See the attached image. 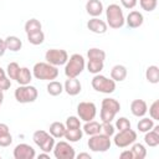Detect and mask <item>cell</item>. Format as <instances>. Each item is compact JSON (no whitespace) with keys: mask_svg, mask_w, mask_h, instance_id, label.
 <instances>
[{"mask_svg":"<svg viewBox=\"0 0 159 159\" xmlns=\"http://www.w3.org/2000/svg\"><path fill=\"white\" fill-rule=\"evenodd\" d=\"M32 76L36 80L41 81H52L58 76V70L56 66L50 65L48 62H37L32 68Z\"/></svg>","mask_w":159,"mask_h":159,"instance_id":"obj_1","label":"cell"},{"mask_svg":"<svg viewBox=\"0 0 159 159\" xmlns=\"http://www.w3.org/2000/svg\"><path fill=\"white\" fill-rule=\"evenodd\" d=\"M84 66H86V62H84V58L82 55L80 53H73L68 60L67 62L65 63V75L67 78H75V77H78L82 71L84 70Z\"/></svg>","mask_w":159,"mask_h":159,"instance_id":"obj_2","label":"cell"},{"mask_svg":"<svg viewBox=\"0 0 159 159\" xmlns=\"http://www.w3.org/2000/svg\"><path fill=\"white\" fill-rule=\"evenodd\" d=\"M106 17H107V25L112 29H120L125 22L123 10L118 4L108 5L106 10Z\"/></svg>","mask_w":159,"mask_h":159,"instance_id":"obj_3","label":"cell"},{"mask_svg":"<svg viewBox=\"0 0 159 159\" xmlns=\"http://www.w3.org/2000/svg\"><path fill=\"white\" fill-rule=\"evenodd\" d=\"M120 111V103L114 98H104L101 104L99 117L102 122H112L116 114Z\"/></svg>","mask_w":159,"mask_h":159,"instance_id":"obj_4","label":"cell"},{"mask_svg":"<svg viewBox=\"0 0 159 159\" xmlns=\"http://www.w3.org/2000/svg\"><path fill=\"white\" fill-rule=\"evenodd\" d=\"M91 84H92V88L94 91L101 92V93H106V94L113 93L116 89V82L112 78H108V77L99 75V73L94 75V77L91 81Z\"/></svg>","mask_w":159,"mask_h":159,"instance_id":"obj_5","label":"cell"},{"mask_svg":"<svg viewBox=\"0 0 159 159\" xmlns=\"http://www.w3.org/2000/svg\"><path fill=\"white\" fill-rule=\"evenodd\" d=\"M14 96L19 103H32L37 99L39 92H37L36 87H34L31 84H22L15 89Z\"/></svg>","mask_w":159,"mask_h":159,"instance_id":"obj_6","label":"cell"},{"mask_svg":"<svg viewBox=\"0 0 159 159\" xmlns=\"http://www.w3.org/2000/svg\"><path fill=\"white\" fill-rule=\"evenodd\" d=\"M87 144H88V148L92 152L104 153V152H107L111 148L112 142H111V137H108V135H106L103 133H98V134L91 135Z\"/></svg>","mask_w":159,"mask_h":159,"instance_id":"obj_7","label":"cell"},{"mask_svg":"<svg viewBox=\"0 0 159 159\" xmlns=\"http://www.w3.org/2000/svg\"><path fill=\"white\" fill-rule=\"evenodd\" d=\"M32 140L42 152L46 153H50L55 147V138L46 130H36L32 135Z\"/></svg>","mask_w":159,"mask_h":159,"instance_id":"obj_8","label":"cell"},{"mask_svg":"<svg viewBox=\"0 0 159 159\" xmlns=\"http://www.w3.org/2000/svg\"><path fill=\"white\" fill-rule=\"evenodd\" d=\"M137 140V132L133 130L132 128L124 129V130H118V133L114 135L113 142L116 147L118 148H127L132 145Z\"/></svg>","mask_w":159,"mask_h":159,"instance_id":"obj_9","label":"cell"},{"mask_svg":"<svg viewBox=\"0 0 159 159\" xmlns=\"http://www.w3.org/2000/svg\"><path fill=\"white\" fill-rule=\"evenodd\" d=\"M45 60L52 66H62L68 60V53L62 48H50L45 53Z\"/></svg>","mask_w":159,"mask_h":159,"instance_id":"obj_10","label":"cell"},{"mask_svg":"<svg viewBox=\"0 0 159 159\" xmlns=\"http://www.w3.org/2000/svg\"><path fill=\"white\" fill-rule=\"evenodd\" d=\"M52 150H53V155L56 159H75L76 158L73 147L67 142L55 143V147Z\"/></svg>","mask_w":159,"mask_h":159,"instance_id":"obj_11","label":"cell"},{"mask_svg":"<svg viewBox=\"0 0 159 159\" xmlns=\"http://www.w3.org/2000/svg\"><path fill=\"white\" fill-rule=\"evenodd\" d=\"M77 114L83 122L92 120L97 114V107L93 102H80L77 106Z\"/></svg>","mask_w":159,"mask_h":159,"instance_id":"obj_12","label":"cell"},{"mask_svg":"<svg viewBox=\"0 0 159 159\" xmlns=\"http://www.w3.org/2000/svg\"><path fill=\"white\" fill-rule=\"evenodd\" d=\"M14 158L15 159H34L36 157L35 149L26 143H20L14 149Z\"/></svg>","mask_w":159,"mask_h":159,"instance_id":"obj_13","label":"cell"},{"mask_svg":"<svg viewBox=\"0 0 159 159\" xmlns=\"http://www.w3.org/2000/svg\"><path fill=\"white\" fill-rule=\"evenodd\" d=\"M87 27H88V30L92 31L93 34L102 35V34H106V32H107L108 25H107V22H104L103 20H101V19H98V17H92L91 20H88Z\"/></svg>","mask_w":159,"mask_h":159,"instance_id":"obj_14","label":"cell"},{"mask_svg":"<svg viewBox=\"0 0 159 159\" xmlns=\"http://www.w3.org/2000/svg\"><path fill=\"white\" fill-rule=\"evenodd\" d=\"M81 89H82V86H81V82L77 80V77L67 78L63 84V91H66L68 96H77L80 94Z\"/></svg>","mask_w":159,"mask_h":159,"instance_id":"obj_15","label":"cell"},{"mask_svg":"<svg viewBox=\"0 0 159 159\" xmlns=\"http://www.w3.org/2000/svg\"><path fill=\"white\" fill-rule=\"evenodd\" d=\"M143 21H144V17H143V14L137 11V10H133L128 14L127 19H125V24L128 25V27L130 29H137V27H140L143 25Z\"/></svg>","mask_w":159,"mask_h":159,"instance_id":"obj_16","label":"cell"},{"mask_svg":"<svg viewBox=\"0 0 159 159\" xmlns=\"http://www.w3.org/2000/svg\"><path fill=\"white\" fill-rule=\"evenodd\" d=\"M144 142L148 147H158L159 145V125H153V128L145 132Z\"/></svg>","mask_w":159,"mask_h":159,"instance_id":"obj_17","label":"cell"},{"mask_svg":"<svg viewBox=\"0 0 159 159\" xmlns=\"http://www.w3.org/2000/svg\"><path fill=\"white\" fill-rule=\"evenodd\" d=\"M130 112L135 117H144L145 113L148 112V106L147 102L143 99H134L130 103Z\"/></svg>","mask_w":159,"mask_h":159,"instance_id":"obj_18","label":"cell"},{"mask_svg":"<svg viewBox=\"0 0 159 159\" xmlns=\"http://www.w3.org/2000/svg\"><path fill=\"white\" fill-rule=\"evenodd\" d=\"M86 11L92 17H97L103 12V4L99 0H88L86 2Z\"/></svg>","mask_w":159,"mask_h":159,"instance_id":"obj_19","label":"cell"},{"mask_svg":"<svg viewBox=\"0 0 159 159\" xmlns=\"http://www.w3.org/2000/svg\"><path fill=\"white\" fill-rule=\"evenodd\" d=\"M127 77V68L123 65H116L111 70V78L114 82H122Z\"/></svg>","mask_w":159,"mask_h":159,"instance_id":"obj_20","label":"cell"},{"mask_svg":"<svg viewBox=\"0 0 159 159\" xmlns=\"http://www.w3.org/2000/svg\"><path fill=\"white\" fill-rule=\"evenodd\" d=\"M32 80V72L27 68V67H20L19 70V73H17V77H16V82L22 86V84H30Z\"/></svg>","mask_w":159,"mask_h":159,"instance_id":"obj_21","label":"cell"},{"mask_svg":"<svg viewBox=\"0 0 159 159\" xmlns=\"http://www.w3.org/2000/svg\"><path fill=\"white\" fill-rule=\"evenodd\" d=\"M48 130H50V134L55 139H60V138H62L65 135L66 125L63 123H61V122H53V123H51Z\"/></svg>","mask_w":159,"mask_h":159,"instance_id":"obj_22","label":"cell"},{"mask_svg":"<svg viewBox=\"0 0 159 159\" xmlns=\"http://www.w3.org/2000/svg\"><path fill=\"white\" fill-rule=\"evenodd\" d=\"M5 45L6 50H10L12 52H17L22 47V42L17 36H7L5 39Z\"/></svg>","mask_w":159,"mask_h":159,"instance_id":"obj_23","label":"cell"},{"mask_svg":"<svg viewBox=\"0 0 159 159\" xmlns=\"http://www.w3.org/2000/svg\"><path fill=\"white\" fill-rule=\"evenodd\" d=\"M83 133L89 135V137L101 133V123H98V122H96L93 119L86 122L84 125H83Z\"/></svg>","mask_w":159,"mask_h":159,"instance_id":"obj_24","label":"cell"},{"mask_svg":"<svg viewBox=\"0 0 159 159\" xmlns=\"http://www.w3.org/2000/svg\"><path fill=\"white\" fill-rule=\"evenodd\" d=\"M145 78L149 83L157 84L159 82V67L155 65H152L145 71Z\"/></svg>","mask_w":159,"mask_h":159,"instance_id":"obj_25","label":"cell"},{"mask_svg":"<svg viewBox=\"0 0 159 159\" xmlns=\"http://www.w3.org/2000/svg\"><path fill=\"white\" fill-rule=\"evenodd\" d=\"M68 142L71 143H76L78 140L82 139L83 137V130L81 128H76V129H67L66 128V132H65V135H63Z\"/></svg>","mask_w":159,"mask_h":159,"instance_id":"obj_26","label":"cell"},{"mask_svg":"<svg viewBox=\"0 0 159 159\" xmlns=\"http://www.w3.org/2000/svg\"><path fill=\"white\" fill-rule=\"evenodd\" d=\"M130 152L133 154V159H144L145 155H147V149L143 144L140 143H133L132 144V148H130Z\"/></svg>","mask_w":159,"mask_h":159,"instance_id":"obj_27","label":"cell"},{"mask_svg":"<svg viewBox=\"0 0 159 159\" xmlns=\"http://www.w3.org/2000/svg\"><path fill=\"white\" fill-rule=\"evenodd\" d=\"M63 92V84L58 81H50L48 84H47V93L50 96H58Z\"/></svg>","mask_w":159,"mask_h":159,"instance_id":"obj_28","label":"cell"},{"mask_svg":"<svg viewBox=\"0 0 159 159\" xmlns=\"http://www.w3.org/2000/svg\"><path fill=\"white\" fill-rule=\"evenodd\" d=\"M87 57L88 60H94V61H103L106 60V52L101 48L97 47H92L87 51Z\"/></svg>","mask_w":159,"mask_h":159,"instance_id":"obj_29","label":"cell"},{"mask_svg":"<svg viewBox=\"0 0 159 159\" xmlns=\"http://www.w3.org/2000/svg\"><path fill=\"white\" fill-rule=\"evenodd\" d=\"M41 29H42V25L37 19H30V20H27L25 22V32H26V35L31 34V32L40 31Z\"/></svg>","mask_w":159,"mask_h":159,"instance_id":"obj_30","label":"cell"},{"mask_svg":"<svg viewBox=\"0 0 159 159\" xmlns=\"http://www.w3.org/2000/svg\"><path fill=\"white\" fill-rule=\"evenodd\" d=\"M27 41L31 43V45H41L43 41H45V34L42 32V30L40 31H36V32H31V34H27Z\"/></svg>","mask_w":159,"mask_h":159,"instance_id":"obj_31","label":"cell"},{"mask_svg":"<svg viewBox=\"0 0 159 159\" xmlns=\"http://www.w3.org/2000/svg\"><path fill=\"white\" fill-rule=\"evenodd\" d=\"M103 66H104V62H103V61L88 60L87 70H88V72H91V73H93V75H97V73H99V72L103 70Z\"/></svg>","mask_w":159,"mask_h":159,"instance_id":"obj_32","label":"cell"},{"mask_svg":"<svg viewBox=\"0 0 159 159\" xmlns=\"http://www.w3.org/2000/svg\"><path fill=\"white\" fill-rule=\"evenodd\" d=\"M153 125H154V120L150 118H145V117H143L139 122H138V124H137V128H138V130L139 132H142V133H145V132H148V130H150L152 128H153Z\"/></svg>","mask_w":159,"mask_h":159,"instance_id":"obj_33","label":"cell"},{"mask_svg":"<svg viewBox=\"0 0 159 159\" xmlns=\"http://www.w3.org/2000/svg\"><path fill=\"white\" fill-rule=\"evenodd\" d=\"M19 70H20V66L17 62H10L6 67V75L10 80H16L17 77V73H19Z\"/></svg>","mask_w":159,"mask_h":159,"instance_id":"obj_34","label":"cell"},{"mask_svg":"<svg viewBox=\"0 0 159 159\" xmlns=\"http://www.w3.org/2000/svg\"><path fill=\"white\" fill-rule=\"evenodd\" d=\"M139 4L144 11L150 12V11L155 10V7L158 5V0H139Z\"/></svg>","mask_w":159,"mask_h":159,"instance_id":"obj_35","label":"cell"},{"mask_svg":"<svg viewBox=\"0 0 159 159\" xmlns=\"http://www.w3.org/2000/svg\"><path fill=\"white\" fill-rule=\"evenodd\" d=\"M66 128L67 129H76V128H81V120L78 117H75V116H71L66 119V123H65Z\"/></svg>","mask_w":159,"mask_h":159,"instance_id":"obj_36","label":"cell"},{"mask_svg":"<svg viewBox=\"0 0 159 159\" xmlns=\"http://www.w3.org/2000/svg\"><path fill=\"white\" fill-rule=\"evenodd\" d=\"M149 116L153 120H159V101H154L149 107Z\"/></svg>","mask_w":159,"mask_h":159,"instance_id":"obj_37","label":"cell"},{"mask_svg":"<svg viewBox=\"0 0 159 159\" xmlns=\"http://www.w3.org/2000/svg\"><path fill=\"white\" fill-rule=\"evenodd\" d=\"M116 128H117L118 130H124V129L132 128V125H130V122H129L128 118H125V117H119V118L116 120Z\"/></svg>","mask_w":159,"mask_h":159,"instance_id":"obj_38","label":"cell"},{"mask_svg":"<svg viewBox=\"0 0 159 159\" xmlns=\"http://www.w3.org/2000/svg\"><path fill=\"white\" fill-rule=\"evenodd\" d=\"M101 133L108 135V137H112L114 134V125L111 123V122H102L101 124Z\"/></svg>","mask_w":159,"mask_h":159,"instance_id":"obj_39","label":"cell"},{"mask_svg":"<svg viewBox=\"0 0 159 159\" xmlns=\"http://www.w3.org/2000/svg\"><path fill=\"white\" fill-rule=\"evenodd\" d=\"M11 143H12V135L10 133L0 135V147L5 148V147H9Z\"/></svg>","mask_w":159,"mask_h":159,"instance_id":"obj_40","label":"cell"},{"mask_svg":"<svg viewBox=\"0 0 159 159\" xmlns=\"http://www.w3.org/2000/svg\"><path fill=\"white\" fill-rule=\"evenodd\" d=\"M11 87V80L7 76H4L0 78V89L1 91H6Z\"/></svg>","mask_w":159,"mask_h":159,"instance_id":"obj_41","label":"cell"},{"mask_svg":"<svg viewBox=\"0 0 159 159\" xmlns=\"http://www.w3.org/2000/svg\"><path fill=\"white\" fill-rule=\"evenodd\" d=\"M137 2H138V0H120V4L125 9H133V7H135Z\"/></svg>","mask_w":159,"mask_h":159,"instance_id":"obj_42","label":"cell"},{"mask_svg":"<svg viewBox=\"0 0 159 159\" xmlns=\"http://www.w3.org/2000/svg\"><path fill=\"white\" fill-rule=\"evenodd\" d=\"M119 158H122V159H133V154H132L130 149L123 150V152L119 154Z\"/></svg>","mask_w":159,"mask_h":159,"instance_id":"obj_43","label":"cell"},{"mask_svg":"<svg viewBox=\"0 0 159 159\" xmlns=\"http://www.w3.org/2000/svg\"><path fill=\"white\" fill-rule=\"evenodd\" d=\"M7 133H10L9 125H7V124H5V123H0V135L7 134Z\"/></svg>","mask_w":159,"mask_h":159,"instance_id":"obj_44","label":"cell"},{"mask_svg":"<svg viewBox=\"0 0 159 159\" xmlns=\"http://www.w3.org/2000/svg\"><path fill=\"white\" fill-rule=\"evenodd\" d=\"M5 51H6V45H5V40L0 39V57H1V56H4Z\"/></svg>","mask_w":159,"mask_h":159,"instance_id":"obj_45","label":"cell"},{"mask_svg":"<svg viewBox=\"0 0 159 159\" xmlns=\"http://www.w3.org/2000/svg\"><path fill=\"white\" fill-rule=\"evenodd\" d=\"M77 159H91L89 153H80L77 155Z\"/></svg>","mask_w":159,"mask_h":159,"instance_id":"obj_46","label":"cell"},{"mask_svg":"<svg viewBox=\"0 0 159 159\" xmlns=\"http://www.w3.org/2000/svg\"><path fill=\"white\" fill-rule=\"evenodd\" d=\"M41 158H46V159H50V154H48V153H46V152H43L42 154H39V159H41Z\"/></svg>","mask_w":159,"mask_h":159,"instance_id":"obj_47","label":"cell"},{"mask_svg":"<svg viewBox=\"0 0 159 159\" xmlns=\"http://www.w3.org/2000/svg\"><path fill=\"white\" fill-rule=\"evenodd\" d=\"M2 101H4V91L0 89V106L2 104Z\"/></svg>","mask_w":159,"mask_h":159,"instance_id":"obj_48","label":"cell"},{"mask_svg":"<svg viewBox=\"0 0 159 159\" xmlns=\"http://www.w3.org/2000/svg\"><path fill=\"white\" fill-rule=\"evenodd\" d=\"M0 159H1V157H0Z\"/></svg>","mask_w":159,"mask_h":159,"instance_id":"obj_49","label":"cell"}]
</instances>
